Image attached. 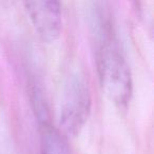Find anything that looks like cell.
I'll list each match as a JSON object with an SVG mask.
<instances>
[{"mask_svg": "<svg viewBox=\"0 0 154 154\" xmlns=\"http://www.w3.org/2000/svg\"><path fill=\"white\" fill-rule=\"evenodd\" d=\"M97 38V69L107 94L114 103L126 105L132 93L129 64L118 47L110 22L95 28Z\"/></svg>", "mask_w": 154, "mask_h": 154, "instance_id": "obj_1", "label": "cell"}, {"mask_svg": "<svg viewBox=\"0 0 154 154\" xmlns=\"http://www.w3.org/2000/svg\"><path fill=\"white\" fill-rule=\"evenodd\" d=\"M91 110V93L86 79L73 75L66 84L59 111V126L70 136L79 133Z\"/></svg>", "mask_w": 154, "mask_h": 154, "instance_id": "obj_2", "label": "cell"}, {"mask_svg": "<svg viewBox=\"0 0 154 154\" xmlns=\"http://www.w3.org/2000/svg\"><path fill=\"white\" fill-rule=\"evenodd\" d=\"M26 12L41 38L54 41L59 37L62 26L61 7L56 0L26 1Z\"/></svg>", "mask_w": 154, "mask_h": 154, "instance_id": "obj_3", "label": "cell"}, {"mask_svg": "<svg viewBox=\"0 0 154 154\" xmlns=\"http://www.w3.org/2000/svg\"><path fill=\"white\" fill-rule=\"evenodd\" d=\"M40 154H70L61 133L45 122L40 132Z\"/></svg>", "mask_w": 154, "mask_h": 154, "instance_id": "obj_4", "label": "cell"}]
</instances>
